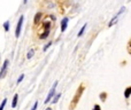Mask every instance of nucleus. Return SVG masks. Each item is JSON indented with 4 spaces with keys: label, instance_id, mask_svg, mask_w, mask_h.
I'll use <instances>...</instances> for the list:
<instances>
[{
    "label": "nucleus",
    "instance_id": "obj_1",
    "mask_svg": "<svg viewBox=\"0 0 131 110\" xmlns=\"http://www.w3.org/2000/svg\"><path fill=\"white\" fill-rule=\"evenodd\" d=\"M84 90H85V86H84V85H80L78 87V90L76 91V93H75L72 100H71V103H70V107H69L70 110H74L77 107V104H78V102H79V99H80V96H82Z\"/></svg>",
    "mask_w": 131,
    "mask_h": 110
},
{
    "label": "nucleus",
    "instance_id": "obj_2",
    "mask_svg": "<svg viewBox=\"0 0 131 110\" xmlns=\"http://www.w3.org/2000/svg\"><path fill=\"white\" fill-rule=\"evenodd\" d=\"M23 21H24V17L21 15V17L18 18V22H17V25H16V29H15V37H16V38H20L21 30H22V25H23Z\"/></svg>",
    "mask_w": 131,
    "mask_h": 110
},
{
    "label": "nucleus",
    "instance_id": "obj_3",
    "mask_svg": "<svg viewBox=\"0 0 131 110\" xmlns=\"http://www.w3.org/2000/svg\"><path fill=\"white\" fill-rule=\"evenodd\" d=\"M58 84H59V81H55L54 83V85L52 86V88H51V91H50V93H48V95H47V98H46V100H45V104H47L48 102L52 100V98L54 96V94H55V88H56V86H58Z\"/></svg>",
    "mask_w": 131,
    "mask_h": 110
},
{
    "label": "nucleus",
    "instance_id": "obj_4",
    "mask_svg": "<svg viewBox=\"0 0 131 110\" xmlns=\"http://www.w3.org/2000/svg\"><path fill=\"white\" fill-rule=\"evenodd\" d=\"M8 65H9V60H5V61H4V64H2V68H1V70H0V79L6 76V72H7Z\"/></svg>",
    "mask_w": 131,
    "mask_h": 110
},
{
    "label": "nucleus",
    "instance_id": "obj_5",
    "mask_svg": "<svg viewBox=\"0 0 131 110\" xmlns=\"http://www.w3.org/2000/svg\"><path fill=\"white\" fill-rule=\"evenodd\" d=\"M68 22H69V18H68V17H64V18L61 21V32H64V31L67 30Z\"/></svg>",
    "mask_w": 131,
    "mask_h": 110
},
{
    "label": "nucleus",
    "instance_id": "obj_6",
    "mask_svg": "<svg viewBox=\"0 0 131 110\" xmlns=\"http://www.w3.org/2000/svg\"><path fill=\"white\" fill-rule=\"evenodd\" d=\"M42 17H43V14L38 12V13H37V14L35 15V20H34V23H35V25H38V23L42 21Z\"/></svg>",
    "mask_w": 131,
    "mask_h": 110
},
{
    "label": "nucleus",
    "instance_id": "obj_7",
    "mask_svg": "<svg viewBox=\"0 0 131 110\" xmlns=\"http://www.w3.org/2000/svg\"><path fill=\"white\" fill-rule=\"evenodd\" d=\"M130 94H131V87L130 86H128V87L125 88V92H124V98H125V100H129Z\"/></svg>",
    "mask_w": 131,
    "mask_h": 110
},
{
    "label": "nucleus",
    "instance_id": "obj_8",
    "mask_svg": "<svg viewBox=\"0 0 131 110\" xmlns=\"http://www.w3.org/2000/svg\"><path fill=\"white\" fill-rule=\"evenodd\" d=\"M48 36H50V30H45L43 33L39 34V39H46Z\"/></svg>",
    "mask_w": 131,
    "mask_h": 110
},
{
    "label": "nucleus",
    "instance_id": "obj_9",
    "mask_svg": "<svg viewBox=\"0 0 131 110\" xmlns=\"http://www.w3.org/2000/svg\"><path fill=\"white\" fill-rule=\"evenodd\" d=\"M17 101H18V94H14V98H13V102H12V107L15 108L17 106Z\"/></svg>",
    "mask_w": 131,
    "mask_h": 110
},
{
    "label": "nucleus",
    "instance_id": "obj_10",
    "mask_svg": "<svg viewBox=\"0 0 131 110\" xmlns=\"http://www.w3.org/2000/svg\"><path fill=\"white\" fill-rule=\"evenodd\" d=\"M43 26L45 30H51V26H52V23L50 22V21H45L43 23Z\"/></svg>",
    "mask_w": 131,
    "mask_h": 110
},
{
    "label": "nucleus",
    "instance_id": "obj_11",
    "mask_svg": "<svg viewBox=\"0 0 131 110\" xmlns=\"http://www.w3.org/2000/svg\"><path fill=\"white\" fill-rule=\"evenodd\" d=\"M60 98H61V93H59V94H56V95H55V94H54V98H53V100L51 102H52L53 104H55V103H56V102L59 101V99H60Z\"/></svg>",
    "mask_w": 131,
    "mask_h": 110
},
{
    "label": "nucleus",
    "instance_id": "obj_12",
    "mask_svg": "<svg viewBox=\"0 0 131 110\" xmlns=\"http://www.w3.org/2000/svg\"><path fill=\"white\" fill-rule=\"evenodd\" d=\"M117 15H116V16L114 17V18H112V20H110V22H109V23H108V26H109V28H112V26L114 25V24H115V23H116V22H117V20H118V18H117Z\"/></svg>",
    "mask_w": 131,
    "mask_h": 110
},
{
    "label": "nucleus",
    "instance_id": "obj_13",
    "mask_svg": "<svg viewBox=\"0 0 131 110\" xmlns=\"http://www.w3.org/2000/svg\"><path fill=\"white\" fill-rule=\"evenodd\" d=\"M34 54H35V49H34V48H31L30 51L28 52V54H26V59H31V57L34 56Z\"/></svg>",
    "mask_w": 131,
    "mask_h": 110
},
{
    "label": "nucleus",
    "instance_id": "obj_14",
    "mask_svg": "<svg viewBox=\"0 0 131 110\" xmlns=\"http://www.w3.org/2000/svg\"><path fill=\"white\" fill-rule=\"evenodd\" d=\"M85 29H86V24H84V25L82 26V29L79 30V32L77 33V37H82L83 33H84V31H85Z\"/></svg>",
    "mask_w": 131,
    "mask_h": 110
},
{
    "label": "nucleus",
    "instance_id": "obj_15",
    "mask_svg": "<svg viewBox=\"0 0 131 110\" xmlns=\"http://www.w3.org/2000/svg\"><path fill=\"white\" fill-rule=\"evenodd\" d=\"M99 98H100V100H101L102 102L106 101V99H107V93H106V92H102V93H100Z\"/></svg>",
    "mask_w": 131,
    "mask_h": 110
},
{
    "label": "nucleus",
    "instance_id": "obj_16",
    "mask_svg": "<svg viewBox=\"0 0 131 110\" xmlns=\"http://www.w3.org/2000/svg\"><path fill=\"white\" fill-rule=\"evenodd\" d=\"M9 23H10L9 21H6V22L4 23V29H5V31H6V32H8V31H9Z\"/></svg>",
    "mask_w": 131,
    "mask_h": 110
},
{
    "label": "nucleus",
    "instance_id": "obj_17",
    "mask_svg": "<svg viewBox=\"0 0 131 110\" xmlns=\"http://www.w3.org/2000/svg\"><path fill=\"white\" fill-rule=\"evenodd\" d=\"M7 104V99H4L2 100V103L0 104V110H4L5 109V106Z\"/></svg>",
    "mask_w": 131,
    "mask_h": 110
},
{
    "label": "nucleus",
    "instance_id": "obj_18",
    "mask_svg": "<svg viewBox=\"0 0 131 110\" xmlns=\"http://www.w3.org/2000/svg\"><path fill=\"white\" fill-rule=\"evenodd\" d=\"M52 44H53L52 41H48V44H46V45H45V47L43 48V51L46 52L47 49H48V48H50V47H51V46H52Z\"/></svg>",
    "mask_w": 131,
    "mask_h": 110
},
{
    "label": "nucleus",
    "instance_id": "obj_19",
    "mask_svg": "<svg viewBox=\"0 0 131 110\" xmlns=\"http://www.w3.org/2000/svg\"><path fill=\"white\" fill-rule=\"evenodd\" d=\"M23 79H24V73H22V75H21V76L17 78V81H16V84H20V83H21Z\"/></svg>",
    "mask_w": 131,
    "mask_h": 110
},
{
    "label": "nucleus",
    "instance_id": "obj_20",
    "mask_svg": "<svg viewBox=\"0 0 131 110\" xmlns=\"http://www.w3.org/2000/svg\"><path fill=\"white\" fill-rule=\"evenodd\" d=\"M93 110H101V107L99 104H94L93 106Z\"/></svg>",
    "mask_w": 131,
    "mask_h": 110
},
{
    "label": "nucleus",
    "instance_id": "obj_21",
    "mask_svg": "<svg viewBox=\"0 0 131 110\" xmlns=\"http://www.w3.org/2000/svg\"><path fill=\"white\" fill-rule=\"evenodd\" d=\"M37 107H38V102H35V104L32 106V108H31V110H37Z\"/></svg>",
    "mask_w": 131,
    "mask_h": 110
},
{
    "label": "nucleus",
    "instance_id": "obj_22",
    "mask_svg": "<svg viewBox=\"0 0 131 110\" xmlns=\"http://www.w3.org/2000/svg\"><path fill=\"white\" fill-rule=\"evenodd\" d=\"M51 20H52V21H55V20H56V18H55V16H54V15H51Z\"/></svg>",
    "mask_w": 131,
    "mask_h": 110
},
{
    "label": "nucleus",
    "instance_id": "obj_23",
    "mask_svg": "<svg viewBox=\"0 0 131 110\" xmlns=\"http://www.w3.org/2000/svg\"><path fill=\"white\" fill-rule=\"evenodd\" d=\"M26 2H28V0H23V4H24V5H25Z\"/></svg>",
    "mask_w": 131,
    "mask_h": 110
},
{
    "label": "nucleus",
    "instance_id": "obj_24",
    "mask_svg": "<svg viewBox=\"0 0 131 110\" xmlns=\"http://www.w3.org/2000/svg\"><path fill=\"white\" fill-rule=\"evenodd\" d=\"M45 110H52V109H51V108L48 107V108H46V109H45Z\"/></svg>",
    "mask_w": 131,
    "mask_h": 110
}]
</instances>
